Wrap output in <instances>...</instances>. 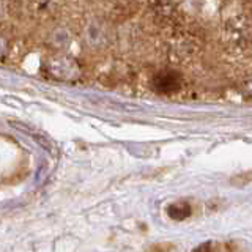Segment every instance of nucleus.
Masks as SVG:
<instances>
[{
	"instance_id": "f257e3e1",
	"label": "nucleus",
	"mask_w": 252,
	"mask_h": 252,
	"mask_svg": "<svg viewBox=\"0 0 252 252\" xmlns=\"http://www.w3.org/2000/svg\"><path fill=\"white\" fill-rule=\"evenodd\" d=\"M181 87V77L180 74L173 73V71H164V73H158L153 77V89L158 93H173Z\"/></svg>"
},
{
	"instance_id": "f03ea898",
	"label": "nucleus",
	"mask_w": 252,
	"mask_h": 252,
	"mask_svg": "<svg viewBox=\"0 0 252 252\" xmlns=\"http://www.w3.org/2000/svg\"><path fill=\"white\" fill-rule=\"evenodd\" d=\"M191 205L186 200H180V202H173L167 207V215L173 220H185L186 218L191 216Z\"/></svg>"
},
{
	"instance_id": "7ed1b4c3",
	"label": "nucleus",
	"mask_w": 252,
	"mask_h": 252,
	"mask_svg": "<svg viewBox=\"0 0 252 252\" xmlns=\"http://www.w3.org/2000/svg\"><path fill=\"white\" fill-rule=\"evenodd\" d=\"M249 181H252V172H246V173H240V175H235L230 183L235 186H246Z\"/></svg>"
},
{
	"instance_id": "20e7f679",
	"label": "nucleus",
	"mask_w": 252,
	"mask_h": 252,
	"mask_svg": "<svg viewBox=\"0 0 252 252\" xmlns=\"http://www.w3.org/2000/svg\"><path fill=\"white\" fill-rule=\"evenodd\" d=\"M173 244L172 243H156V244H152L147 252H172L173 251Z\"/></svg>"
},
{
	"instance_id": "39448f33",
	"label": "nucleus",
	"mask_w": 252,
	"mask_h": 252,
	"mask_svg": "<svg viewBox=\"0 0 252 252\" xmlns=\"http://www.w3.org/2000/svg\"><path fill=\"white\" fill-rule=\"evenodd\" d=\"M194 252H213V243H203L199 248H195Z\"/></svg>"
}]
</instances>
